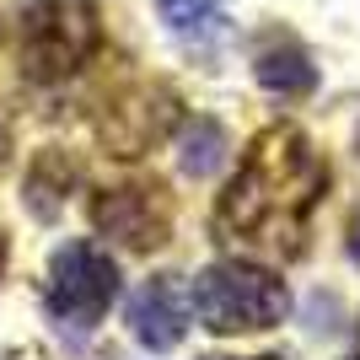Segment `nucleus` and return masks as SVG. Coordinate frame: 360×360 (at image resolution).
Here are the masks:
<instances>
[{"mask_svg":"<svg viewBox=\"0 0 360 360\" xmlns=\"http://www.w3.org/2000/svg\"><path fill=\"white\" fill-rule=\"evenodd\" d=\"M328 162L296 124H269L242 150V167L215 199V242L237 253L301 258L312 215L328 194Z\"/></svg>","mask_w":360,"mask_h":360,"instance_id":"obj_1","label":"nucleus"},{"mask_svg":"<svg viewBox=\"0 0 360 360\" xmlns=\"http://www.w3.org/2000/svg\"><path fill=\"white\" fill-rule=\"evenodd\" d=\"M194 317L199 328L221 333H264L274 323H285L290 312V285L264 264H248V258H221L210 269H199L194 280Z\"/></svg>","mask_w":360,"mask_h":360,"instance_id":"obj_2","label":"nucleus"},{"mask_svg":"<svg viewBox=\"0 0 360 360\" xmlns=\"http://www.w3.org/2000/svg\"><path fill=\"white\" fill-rule=\"evenodd\" d=\"M103 49V16L91 0H38L22 16V75L32 86H60L81 75Z\"/></svg>","mask_w":360,"mask_h":360,"instance_id":"obj_3","label":"nucleus"},{"mask_svg":"<svg viewBox=\"0 0 360 360\" xmlns=\"http://www.w3.org/2000/svg\"><path fill=\"white\" fill-rule=\"evenodd\" d=\"M113 296H119V264H113L108 248H97V242H65L60 253L49 258L44 301H49L54 323L86 333L108 317Z\"/></svg>","mask_w":360,"mask_h":360,"instance_id":"obj_4","label":"nucleus"},{"mask_svg":"<svg viewBox=\"0 0 360 360\" xmlns=\"http://www.w3.org/2000/svg\"><path fill=\"white\" fill-rule=\"evenodd\" d=\"M86 215L108 242H119L129 253L167 248L172 242V221H178L172 194H167L162 178H129V183H113V188H97Z\"/></svg>","mask_w":360,"mask_h":360,"instance_id":"obj_5","label":"nucleus"},{"mask_svg":"<svg viewBox=\"0 0 360 360\" xmlns=\"http://www.w3.org/2000/svg\"><path fill=\"white\" fill-rule=\"evenodd\" d=\"M97 146L119 162H140L146 150H156L172 124H178V97L156 81H140V86H124L113 91L103 108H97Z\"/></svg>","mask_w":360,"mask_h":360,"instance_id":"obj_6","label":"nucleus"},{"mask_svg":"<svg viewBox=\"0 0 360 360\" xmlns=\"http://www.w3.org/2000/svg\"><path fill=\"white\" fill-rule=\"evenodd\" d=\"M188 312H194V296L183 290V274H150L129 296V333H135V345L167 355V349L183 345Z\"/></svg>","mask_w":360,"mask_h":360,"instance_id":"obj_7","label":"nucleus"},{"mask_svg":"<svg viewBox=\"0 0 360 360\" xmlns=\"http://www.w3.org/2000/svg\"><path fill=\"white\" fill-rule=\"evenodd\" d=\"M253 75L258 86L269 91V97H285V103H301V97H312L317 91V65L312 54L301 49V38H290L285 27H274L258 38L253 49Z\"/></svg>","mask_w":360,"mask_h":360,"instance_id":"obj_8","label":"nucleus"},{"mask_svg":"<svg viewBox=\"0 0 360 360\" xmlns=\"http://www.w3.org/2000/svg\"><path fill=\"white\" fill-rule=\"evenodd\" d=\"M81 183V162H75L65 146H44L27 162V178H22V199H27L32 221H54L65 210V199L75 194Z\"/></svg>","mask_w":360,"mask_h":360,"instance_id":"obj_9","label":"nucleus"},{"mask_svg":"<svg viewBox=\"0 0 360 360\" xmlns=\"http://www.w3.org/2000/svg\"><path fill=\"white\" fill-rule=\"evenodd\" d=\"M221 162H226V129L215 119H188V129L178 140V167L188 178H210Z\"/></svg>","mask_w":360,"mask_h":360,"instance_id":"obj_10","label":"nucleus"},{"mask_svg":"<svg viewBox=\"0 0 360 360\" xmlns=\"http://www.w3.org/2000/svg\"><path fill=\"white\" fill-rule=\"evenodd\" d=\"M156 6H162V16H167V27H172V32L194 38L199 27H210V22H215V6H221V0H156Z\"/></svg>","mask_w":360,"mask_h":360,"instance_id":"obj_11","label":"nucleus"},{"mask_svg":"<svg viewBox=\"0 0 360 360\" xmlns=\"http://www.w3.org/2000/svg\"><path fill=\"white\" fill-rule=\"evenodd\" d=\"M345 248H349V258L360 264V210L349 215V231H345Z\"/></svg>","mask_w":360,"mask_h":360,"instance_id":"obj_12","label":"nucleus"},{"mask_svg":"<svg viewBox=\"0 0 360 360\" xmlns=\"http://www.w3.org/2000/svg\"><path fill=\"white\" fill-rule=\"evenodd\" d=\"M6 156H11V124H6V113H0V167H6Z\"/></svg>","mask_w":360,"mask_h":360,"instance_id":"obj_13","label":"nucleus"},{"mask_svg":"<svg viewBox=\"0 0 360 360\" xmlns=\"http://www.w3.org/2000/svg\"><path fill=\"white\" fill-rule=\"evenodd\" d=\"M205 360H231V355H205ZM253 360H290V355H253Z\"/></svg>","mask_w":360,"mask_h":360,"instance_id":"obj_14","label":"nucleus"},{"mask_svg":"<svg viewBox=\"0 0 360 360\" xmlns=\"http://www.w3.org/2000/svg\"><path fill=\"white\" fill-rule=\"evenodd\" d=\"M0 269H6V231H0Z\"/></svg>","mask_w":360,"mask_h":360,"instance_id":"obj_15","label":"nucleus"},{"mask_svg":"<svg viewBox=\"0 0 360 360\" xmlns=\"http://www.w3.org/2000/svg\"><path fill=\"white\" fill-rule=\"evenodd\" d=\"M349 360H360V355H349Z\"/></svg>","mask_w":360,"mask_h":360,"instance_id":"obj_16","label":"nucleus"}]
</instances>
